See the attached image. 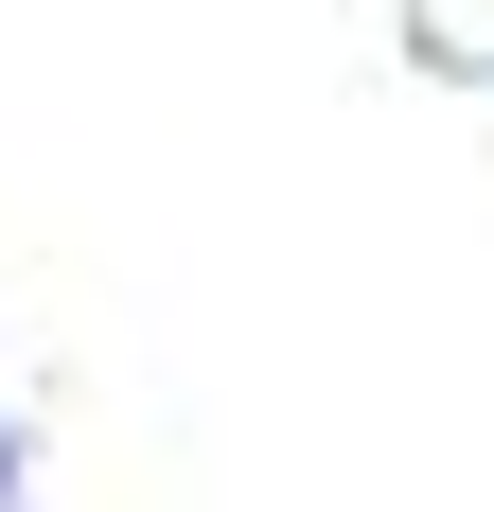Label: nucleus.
I'll list each match as a JSON object with an SVG mask.
<instances>
[{"instance_id": "obj_1", "label": "nucleus", "mask_w": 494, "mask_h": 512, "mask_svg": "<svg viewBox=\"0 0 494 512\" xmlns=\"http://www.w3.org/2000/svg\"><path fill=\"white\" fill-rule=\"evenodd\" d=\"M0 512H18V407H0Z\"/></svg>"}]
</instances>
